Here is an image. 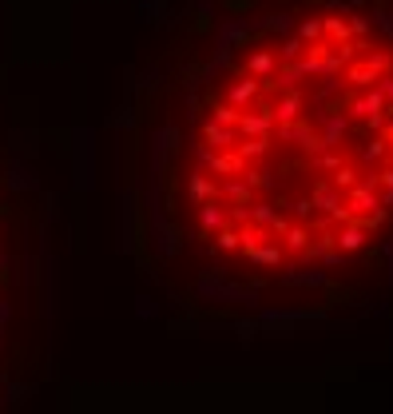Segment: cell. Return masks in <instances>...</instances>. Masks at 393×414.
Here are the masks:
<instances>
[{
    "label": "cell",
    "instance_id": "1",
    "mask_svg": "<svg viewBox=\"0 0 393 414\" xmlns=\"http://www.w3.org/2000/svg\"><path fill=\"white\" fill-rule=\"evenodd\" d=\"M270 132H274V112H270V104H262V108H242L239 135H270Z\"/></svg>",
    "mask_w": 393,
    "mask_h": 414
},
{
    "label": "cell",
    "instance_id": "2",
    "mask_svg": "<svg viewBox=\"0 0 393 414\" xmlns=\"http://www.w3.org/2000/svg\"><path fill=\"white\" fill-rule=\"evenodd\" d=\"M302 108H306L302 92L286 88V96H282V100H278V104L270 108V112H274V123H290V120H298V116H302Z\"/></svg>",
    "mask_w": 393,
    "mask_h": 414
},
{
    "label": "cell",
    "instance_id": "3",
    "mask_svg": "<svg viewBox=\"0 0 393 414\" xmlns=\"http://www.w3.org/2000/svg\"><path fill=\"white\" fill-rule=\"evenodd\" d=\"M215 176H242V168H247V159L239 156V147H223L215 159L207 164Z\"/></svg>",
    "mask_w": 393,
    "mask_h": 414
},
{
    "label": "cell",
    "instance_id": "4",
    "mask_svg": "<svg viewBox=\"0 0 393 414\" xmlns=\"http://www.w3.org/2000/svg\"><path fill=\"white\" fill-rule=\"evenodd\" d=\"M366 239H370V231H366L358 219H349V224H342V231L334 236V243H338L342 251L349 255V251H361V247H366Z\"/></svg>",
    "mask_w": 393,
    "mask_h": 414
},
{
    "label": "cell",
    "instance_id": "5",
    "mask_svg": "<svg viewBox=\"0 0 393 414\" xmlns=\"http://www.w3.org/2000/svg\"><path fill=\"white\" fill-rule=\"evenodd\" d=\"M354 215H366V212H373L378 207V188H370V183H354L349 188V203H346Z\"/></svg>",
    "mask_w": 393,
    "mask_h": 414
},
{
    "label": "cell",
    "instance_id": "6",
    "mask_svg": "<svg viewBox=\"0 0 393 414\" xmlns=\"http://www.w3.org/2000/svg\"><path fill=\"white\" fill-rule=\"evenodd\" d=\"M385 104H389V100H385L382 88L373 84V88H366V96H358L349 108H354V116H358V120H366V116H373V112H385Z\"/></svg>",
    "mask_w": 393,
    "mask_h": 414
},
{
    "label": "cell",
    "instance_id": "7",
    "mask_svg": "<svg viewBox=\"0 0 393 414\" xmlns=\"http://www.w3.org/2000/svg\"><path fill=\"white\" fill-rule=\"evenodd\" d=\"M227 224H230L227 207H218L215 200H203V203H199V227H207V231H218V227H227Z\"/></svg>",
    "mask_w": 393,
    "mask_h": 414
},
{
    "label": "cell",
    "instance_id": "8",
    "mask_svg": "<svg viewBox=\"0 0 393 414\" xmlns=\"http://www.w3.org/2000/svg\"><path fill=\"white\" fill-rule=\"evenodd\" d=\"M235 135H239V128H227V123H203V140H207L211 147H218V152H223V147H235Z\"/></svg>",
    "mask_w": 393,
    "mask_h": 414
},
{
    "label": "cell",
    "instance_id": "9",
    "mask_svg": "<svg viewBox=\"0 0 393 414\" xmlns=\"http://www.w3.org/2000/svg\"><path fill=\"white\" fill-rule=\"evenodd\" d=\"M258 76H251V80H239V84H230L227 88V104H235V108H247V104L258 96Z\"/></svg>",
    "mask_w": 393,
    "mask_h": 414
},
{
    "label": "cell",
    "instance_id": "10",
    "mask_svg": "<svg viewBox=\"0 0 393 414\" xmlns=\"http://www.w3.org/2000/svg\"><path fill=\"white\" fill-rule=\"evenodd\" d=\"M235 147H239L242 159H262L270 152V135H242V144H235Z\"/></svg>",
    "mask_w": 393,
    "mask_h": 414
},
{
    "label": "cell",
    "instance_id": "11",
    "mask_svg": "<svg viewBox=\"0 0 393 414\" xmlns=\"http://www.w3.org/2000/svg\"><path fill=\"white\" fill-rule=\"evenodd\" d=\"M247 259H251L254 267H278V263H282V251H278V247H270V243H258V247H251V251H247Z\"/></svg>",
    "mask_w": 393,
    "mask_h": 414
},
{
    "label": "cell",
    "instance_id": "12",
    "mask_svg": "<svg viewBox=\"0 0 393 414\" xmlns=\"http://www.w3.org/2000/svg\"><path fill=\"white\" fill-rule=\"evenodd\" d=\"M223 195H227L230 203H251L254 188H251V183H247V179H235V176H230L227 183H223Z\"/></svg>",
    "mask_w": 393,
    "mask_h": 414
},
{
    "label": "cell",
    "instance_id": "13",
    "mask_svg": "<svg viewBox=\"0 0 393 414\" xmlns=\"http://www.w3.org/2000/svg\"><path fill=\"white\" fill-rule=\"evenodd\" d=\"M322 36L334 40V44H346L349 40V24L342 20V16H326V20H322Z\"/></svg>",
    "mask_w": 393,
    "mask_h": 414
},
{
    "label": "cell",
    "instance_id": "14",
    "mask_svg": "<svg viewBox=\"0 0 393 414\" xmlns=\"http://www.w3.org/2000/svg\"><path fill=\"white\" fill-rule=\"evenodd\" d=\"M310 200H314V207H322V212L330 215V212H334V207H338V203H342V195H338V191H334V188H330V183H318Z\"/></svg>",
    "mask_w": 393,
    "mask_h": 414
},
{
    "label": "cell",
    "instance_id": "15",
    "mask_svg": "<svg viewBox=\"0 0 393 414\" xmlns=\"http://www.w3.org/2000/svg\"><path fill=\"white\" fill-rule=\"evenodd\" d=\"M187 191H191V200L195 203H203V200H215L218 195V188L211 183L207 176H191V183H187Z\"/></svg>",
    "mask_w": 393,
    "mask_h": 414
},
{
    "label": "cell",
    "instance_id": "16",
    "mask_svg": "<svg viewBox=\"0 0 393 414\" xmlns=\"http://www.w3.org/2000/svg\"><path fill=\"white\" fill-rule=\"evenodd\" d=\"M378 76H382V72H373L370 64H354L346 72V80H349V84H358V88H373V84H378Z\"/></svg>",
    "mask_w": 393,
    "mask_h": 414
},
{
    "label": "cell",
    "instance_id": "17",
    "mask_svg": "<svg viewBox=\"0 0 393 414\" xmlns=\"http://www.w3.org/2000/svg\"><path fill=\"white\" fill-rule=\"evenodd\" d=\"M346 135V116H330L326 123H322V140H326V147H334Z\"/></svg>",
    "mask_w": 393,
    "mask_h": 414
},
{
    "label": "cell",
    "instance_id": "18",
    "mask_svg": "<svg viewBox=\"0 0 393 414\" xmlns=\"http://www.w3.org/2000/svg\"><path fill=\"white\" fill-rule=\"evenodd\" d=\"M211 112H215V123H227V128H239L242 120V108L235 104H211Z\"/></svg>",
    "mask_w": 393,
    "mask_h": 414
},
{
    "label": "cell",
    "instance_id": "19",
    "mask_svg": "<svg viewBox=\"0 0 393 414\" xmlns=\"http://www.w3.org/2000/svg\"><path fill=\"white\" fill-rule=\"evenodd\" d=\"M215 247H218V251H235V247H242L239 227H218V231H215Z\"/></svg>",
    "mask_w": 393,
    "mask_h": 414
},
{
    "label": "cell",
    "instance_id": "20",
    "mask_svg": "<svg viewBox=\"0 0 393 414\" xmlns=\"http://www.w3.org/2000/svg\"><path fill=\"white\" fill-rule=\"evenodd\" d=\"M247 68H251V76H270V72H274V56H270V52H254V56L251 60H247Z\"/></svg>",
    "mask_w": 393,
    "mask_h": 414
},
{
    "label": "cell",
    "instance_id": "21",
    "mask_svg": "<svg viewBox=\"0 0 393 414\" xmlns=\"http://www.w3.org/2000/svg\"><path fill=\"white\" fill-rule=\"evenodd\" d=\"M242 179H247L254 191H262V188L270 191L274 188V176H270V171H262V168H242Z\"/></svg>",
    "mask_w": 393,
    "mask_h": 414
},
{
    "label": "cell",
    "instance_id": "22",
    "mask_svg": "<svg viewBox=\"0 0 393 414\" xmlns=\"http://www.w3.org/2000/svg\"><path fill=\"white\" fill-rule=\"evenodd\" d=\"M286 247H290V251H306V243H310V231H306L302 224H294V227H286Z\"/></svg>",
    "mask_w": 393,
    "mask_h": 414
},
{
    "label": "cell",
    "instance_id": "23",
    "mask_svg": "<svg viewBox=\"0 0 393 414\" xmlns=\"http://www.w3.org/2000/svg\"><path fill=\"white\" fill-rule=\"evenodd\" d=\"M385 147H389V140H385V135H373L370 144L361 147V159H366V164H378V159L385 156Z\"/></svg>",
    "mask_w": 393,
    "mask_h": 414
},
{
    "label": "cell",
    "instance_id": "24",
    "mask_svg": "<svg viewBox=\"0 0 393 414\" xmlns=\"http://www.w3.org/2000/svg\"><path fill=\"white\" fill-rule=\"evenodd\" d=\"M278 52H282V60H298V56L306 52V40H302V36H286Z\"/></svg>",
    "mask_w": 393,
    "mask_h": 414
},
{
    "label": "cell",
    "instance_id": "25",
    "mask_svg": "<svg viewBox=\"0 0 393 414\" xmlns=\"http://www.w3.org/2000/svg\"><path fill=\"white\" fill-rule=\"evenodd\" d=\"M358 183V171L349 168V164H338L334 168V188H354Z\"/></svg>",
    "mask_w": 393,
    "mask_h": 414
},
{
    "label": "cell",
    "instance_id": "26",
    "mask_svg": "<svg viewBox=\"0 0 393 414\" xmlns=\"http://www.w3.org/2000/svg\"><path fill=\"white\" fill-rule=\"evenodd\" d=\"M298 80H302V68H298L294 60H286V68L278 72V84H282V88H294Z\"/></svg>",
    "mask_w": 393,
    "mask_h": 414
},
{
    "label": "cell",
    "instance_id": "27",
    "mask_svg": "<svg viewBox=\"0 0 393 414\" xmlns=\"http://www.w3.org/2000/svg\"><path fill=\"white\" fill-rule=\"evenodd\" d=\"M298 36H302L306 44L318 40V36H322V20H302V24H298Z\"/></svg>",
    "mask_w": 393,
    "mask_h": 414
},
{
    "label": "cell",
    "instance_id": "28",
    "mask_svg": "<svg viewBox=\"0 0 393 414\" xmlns=\"http://www.w3.org/2000/svg\"><path fill=\"white\" fill-rule=\"evenodd\" d=\"M274 207H266V203H258V207H251V224H262V227H270V219H274Z\"/></svg>",
    "mask_w": 393,
    "mask_h": 414
},
{
    "label": "cell",
    "instance_id": "29",
    "mask_svg": "<svg viewBox=\"0 0 393 414\" xmlns=\"http://www.w3.org/2000/svg\"><path fill=\"white\" fill-rule=\"evenodd\" d=\"M230 224H251V203H235V207H227Z\"/></svg>",
    "mask_w": 393,
    "mask_h": 414
},
{
    "label": "cell",
    "instance_id": "30",
    "mask_svg": "<svg viewBox=\"0 0 393 414\" xmlns=\"http://www.w3.org/2000/svg\"><path fill=\"white\" fill-rule=\"evenodd\" d=\"M282 207H290V212L298 215V219H310V212H314V200H298V203H282Z\"/></svg>",
    "mask_w": 393,
    "mask_h": 414
},
{
    "label": "cell",
    "instance_id": "31",
    "mask_svg": "<svg viewBox=\"0 0 393 414\" xmlns=\"http://www.w3.org/2000/svg\"><path fill=\"white\" fill-rule=\"evenodd\" d=\"M366 64H370V68H373V72H389V64H393V60H389V56H385V52H373V56H370V60H366Z\"/></svg>",
    "mask_w": 393,
    "mask_h": 414
},
{
    "label": "cell",
    "instance_id": "32",
    "mask_svg": "<svg viewBox=\"0 0 393 414\" xmlns=\"http://www.w3.org/2000/svg\"><path fill=\"white\" fill-rule=\"evenodd\" d=\"M370 32V20H366V16H354V20H349V36H366Z\"/></svg>",
    "mask_w": 393,
    "mask_h": 414
},
{
    "label": "cell",
    "instance_id": "33",
    "mask_svg": "<svg viewBox=\"0 0 393 414\" xmlns=\"http://www.w3.org/2000/svg\"><path fill=\"white\" fill-rule=\"evenodd\" d=\"M286 227H290V219H286V215H274V219H270V231H274V236H286Z\"/></svg>",
    "mask_w": 393,
    "mask_h": 414
},
{
    "label": "cell",
    "instance_id": "34",
    "mask_svg": "<svg viewBox=\"0 0 393 414\" xmlns=\"http://www.w3.org/2000/svg\"><path fill=\"white\" fill-rule=\"evenodd\" d=\"M378 183H382V188H393V168H382V171H378Z\"/></svg>",
    "mask_w": 393,
    "mask_h": 414
},
{
    "label": "cell",
    "instance_id": "35",
    "mask_svg": "<svg viewBox=\"0 0 393 414\" xmlns=\"http://www.w3.org/2000/svg\"><path fill=\"white\" fill-rule=\"evenodd\" d=\"M378 203H382V207H393V188H385L382 195H378Z\"/></svg>",
    "mask_w": 393,
    "mask_h": 414
}]
</instances>
